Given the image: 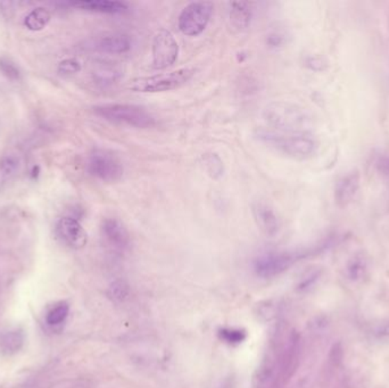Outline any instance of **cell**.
<instances>
[{"mask_svg": "<svg viewBox=\"0 0 389 388\" xmlns=\"http://www.w3.org/2000/svg\"><path fill=\"white\" fill-rule=\"evenodd\" d=\"M257 138L263 144L294 160H308L318 150V141L310 132H283L262 129Z\"/></svg>", "mask_w": 389, "mask_h": 388, "instance_id": "obj_1", "label": "cell"}, {"mask_svg": "<svg viewBox=\"0 0 389 388\" xmlns=\"http://www.w3.org/2000/svg\"><path fill=\"white\" fill-rule=\"evenodd\" d=\"M263 119L272 130L283 132H308L312 123L305 108L288 102H273L267 105Z\"/></svg>", "mask_w": 389, "mask_h": 388, "instance_id": "obj_2", "label": "cell"}, {"mask_svg": "<svg viewBox=\"0 0 389 388\" xmlns=\"http://www.w3.org/2000/svg\"><path fill=\"white\" fill-rule=\"evenodd\" d=\"M97 115L109 122L129 125L134 128H152L155 118L143 107L130 104H105L94 108Z\"/></svg>", "mask_w": 389, "mask_h": 388, "instance_id": "obj_3", "label": "cell"}, {"mask_svg": "<svg viewBox=\"0 0 389 388\" xmlns=\"http://www.w3.org/2000/svg\"><path fill=\"white\" fill-rule=\"evenodd\" d=\"M193 69H180L166 74L153 75L148 78L137 79L130 85L131 90L138 92H163L175 90L186 85L195 75Z\"/></svg>", "mask_w": 389, "mask_h": 388, "instance_id": "obj_4", "label": "cell"}, {"mask_svg": "<svg viewBox=\"0 0 389 388\" xmlns=\"http://www.w3.org/2000/svg\"><path fill=\"white\" fill-rule=\"evenodd\" d=\"M213 10L214 6L209 1L190 3L184 7L177 19L180 31L189 37L200 35L209 24Z\"/></svg>", "mask_w": 389, "mask_h": 388, "instance_id": "obj_5", "label": "cell"}, {"mask_svg": "<svg viewBox=\"0 0 389 388\" xmlns=\"http://www.w3.org/2000/svg\"><path fill=\"white\" fill-rule=\"evenodd\" d=\"M88 170L102 181H118L123 175V165L118 157L107 150H96L88 161Z\"/></svg>", "mask_w": 389, "mask_h": 388, "instance_id": "obj_6", "label": "cell"}, {"mask_svg": "<svg viewBox=\"0 0 389 388\" xmlns=\"http://www.w3.org/2000/svg\"><path fill=\"white\" fill-rule=\"evenodd\" d=\"M179 46L171 32L159 30L153 40V65L155 69H166L173 65L177 58Z\"/></svg>", "mask_w": 389, "mask_h": 388, "instance_id": "obj_7", "label": "cell"}, {"mask_svg": "<svg viewBox=\"0 0 389 388\" xmlns=\"http://www.w3.org/2000/svg\"><path fill=\"white\" fill-rule=\"evenodd\" d=\"M295 261L293 254L281 252V253H268L260 257L255 261L254 268L256 273L261 278L270 279L285 273Z\"/></svg>", "mask_w": 389, "mask_h": 388, "instance_id": "obj_8", "label": "cell"}, {"mask_svg": "<svg viewBox=\"0 0 389 388\" xmlns=\"http://www.w3.org/2000/svg\"><path fill=\"white\" fill-rule=\"evenodd\" d=\"M102 234L112 250L122 253L130 248V234L128 229L116 218H107L102 223Z\"/></svg>", "mask_w": 389, "mask_h": 388, "instance_id": "obj_9", "label": "cell"}, {"mask_svg": "<svg viewBox=\"0 0 389 388\" xmlns=\"http://www.w3.org/2000/svg\"><path fill=\"white\" fill-rule=\"evenodd\" d=\"M253 216L256 225L261 229V232L269 237L277 235L280 229V221L277 214L269 204L264 202H255L252 205Z\"/></svg>", "mask_w": 389, "mask_h": 388, "instance_id": "obj_10", "label": "cell"}, {"mask_svg": "<svg viewBox=\"0 0 389 388\" xmlns=\"http://www.w3.org/2000/svg\"><path fill=\"white\" fill-rule=\"evenodd\" d=\"M57 235L70 248H82L87 244V234L82 225L72 218H64L57 223Z\"/></svg>", "mask_w": 389, "mask_h": 388, "instance_id": "obj_11", "label": "cell"}, {"mask_svg": "<svg viewBox=\"0 0 389 388\" xmlns=\"http://www.w3.org/2000/svg\"><path fill=\"white\" fill-rule=\"evenodd\" d=\"M93 47L102 53L125 54L131 49V39L125 33H118V32L106 33L97 38L93 44Z\"/></svg>", "mask_w": 389, "mask_h": 388, "instance_id": "obj_12", "label": "cell"}, {"mask_svg": "<svg viewBox=\"0 0 389 388\" xmlns=\"http://www.w3.org/2000/svg\"><path fill=\"white\" fill-rule=\"evenodd\" d=\"M360 188V175L358 172L349 173L342 177L336 186L335 200L340 207H346L352 202Z\"/></svg>", "mask_w": 389, "mask_h": 388, "instance_id": "obj_13", "label": "cell"}, {"mask_svg": "<svg viewBox=\"0 0 389 388\" xmlns=\"http://www.w3.org/2000/svg\"><path fill=\"white\" fill-rule=\"evenodd\" d=\"M72 6L88 10V12L102 13V14H118L128 10L127 3L121 1H109V0H89V1H77L72 3Z\"/></svg>", "mask_w": 389, "mask_h": 388, "instance_id": "obj_14", "label": "cell"}, {"mask_svg": "<svg viewBox=\"0 0 389 388\" xmlns=\"http://www.w3.org/2000/svg\"><path fill=\"white\" fill-rule=\"evenodd\" d=\"M122 70L120 66L113 63H103L100 65L97 66L94 73V80L97 85L102 87H109L118 82L121 79Z\"/></svg>", "mask_w": 389, "mask_h": 388, "instance_id": "obj_15", "label": "cell"}, {"mask_svg": "<svg viewBox=\"0 0 389 388\" xmlns=\"http://www.w3.org/2000/svg\"><path fill=\"white\" fill-rule=\"evenodd\" d=\"M252 16L251 3H246V1H236V3H231L230 21L235 28L238 30L248 28Z\"/></svg>", "mask_w": 389, "mask_h": 388, "instance_id": "obj_16", "label": "cell"}, {"mask_svg": "<svg viewBox=\"0 0 389 388\" xmlns=\"http://www.w3.org/2000/svg\"><path fill=\"white\" fill-rule=\"evenodd\" d=\"M24 345V336L19 330H8L0 335V350L12 355L21 350Z\"/></svg>", "mask_w": 389, "mask_h": 388, "instance_id": "obj_17", "label": "cell"}, {"mask_svg": "<svg viewBox=\"0 0 389 388\" xmlns=\"http://www.w3.org/2000/svg\"><path fill=\"white\" fill-rule=\"evenodd\" d=\"M203 160L206 171L212 178L218 179L223 175L222 161L219 159L216 154H206L205 156L203 157Z\"/></svg>", "mask_w": 389, "mask_h": 388, "instance_id": "obj_18", "label": "cell"}, {"mask_svg": "<svg viewBox=\"0 0 389 388\" xmlns=\"http://www.w3.org/2000/svg\"><path fill=\"white\" fill-rule=\"evenodd\" d=\"M69 313V305L66 303H61L48 312L46 320H47V323L49 325H58L65 321Z\"/></svg>", "mask_w": 389, "mask_h": 388, "instance_id": "obj_19", "label": "cell"}, {"mask_svg": "<svg viewBox=\"0 0 389 388\" xmlns=\"http://www.w3.org/2000/svg\"><path fill=\"white\" fill-rule=\"evenodd\" d=\"M129 289L128 286L125 285L123 282H113L109 289V298L114 300H125L128 298Z\"/></svg>", "mask_w": 389, "mask_h": 388, "instance_id": "obj_20", "label": "cell"}, {"mask_svg": "<svg viewBox=\"0 0 389 388\" xmlns=\"http://www.w3.org/2000/svg\"><path fill=\"white\" fill-rule=\"evenodd\" d=\"M49 16H48L46 10H37L30 14L28 19H26V24L29 25L30 29H41L46 24Z\"/></svg>", "mask_w": 389, "mask_h": 388, "instance_id": "obj_21", "label": "cell"}, {"mask_svg": "<svg viewBox=\"0 0 389 388\" xmlns=\"http://www.w3.org/2000/svg\"><path fill=\"white\" fill-rule=\"evenodd\" d=\"M220 336H221L222 339H224L227 343H230V344H238L246 338V334L239 330V329H222L220 332Z\"/></svg>", "mask_w": 389, "mask_h": 388, "instance_id": "obj_22", "label": "cell"}, {"mask_svg": "<svg viewBox=\"0 0 389 388\" xmlns=\"http://www.w3.org/2000/svg\"><path fill=\"white\" fill-rule=\"evenodd\" d=\"M81 66L79 64L78 60H68L65 62H63L61 64V70L65 74H72V73H77L80 71Z\"/></svg>", "mask_w": 389, "mask_h": 388, "instance_id": "obj_23", "label": "cell"}, {"mask_svg": "<svg viewBox=\"0 0 389 388\" xmlns=\"http://www.w3.org/2000/svg\"><path fill=\"white\" fill-rule=\"evenodd\" d=\"M285 41H286V38L280 32H272L271 35H269L268 37V45L272 48L280 47L285 44Z\"/></svg>", "mask_w": 389, "mask_h": 388, "instance_id": "obj_24", "label": "cell"}, {"mask_svg": "<svg viewBox=\"0 0 389 388\" xmlns=\"http://www.w3.org/2000/svg\"><path fill=\"white\" fill-rule=\"evenodd\" d=\"M306 63H308V66H310V67H311L312 70H315V71H322V70H324V67H326V62H324V58H321V57H308Z\"/></svg>", "mask_w": 389, "mask_h": 388, "instance_id": "obj_25", "label": "cell"}, {"mask_svg": "<svg viewBox=\"0 0 389 388\" xmlns=\"http://www.w3.org/2000/svg\"><path fill=\"white\" fill-rule=\"evenodd\" d=\"M0 67L3 70V73H6L8 76H14V78H17V75H19V72H17V70L15 69V66H13L12 64H10L8 62H0Z\"/></svg>", "mask_w": 389, "mask_h": 388, "instance_id": "obj_26", "label": "cell"}, {"mask_svg": "<svg viewBox=\"0 0 389 388\" xmlns=\"http://www.w3.org/2000/svg\"><path fill=\"white\" fill-rule=\"evenodd\" d=\"M374 332L379 337H389V321L380 323Z\"/></svg>", "mask_w": 389, "mask_h": 388, "instance_id": "obj_27", "label": "cell"}]
</instances>
